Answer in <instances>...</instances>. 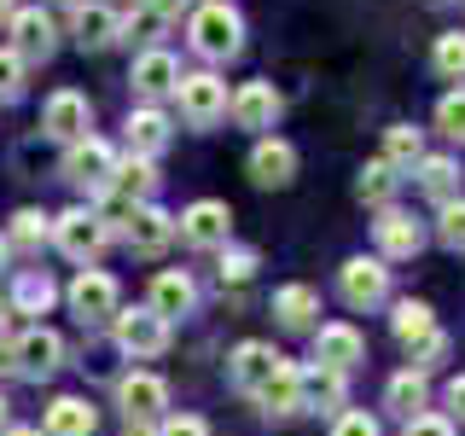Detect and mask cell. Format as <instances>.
Instances as JSON below:
<instances>
[{"label": "cell", "instance_id": "obj_35", "mask_svg": "<svg viewBox=\"0 0 465 436\" xmlns=\"http://www.w3.org/2000/svg\"><path fill=\"white\" fill-rule=\"evenodd\" d=\"M436 128H442L454 145H465V87H454V94L436 99Z\"/></svg>", "mask_w": 465, "mask_h": 436}, {"label": "cell", "instance_id": "obj_20", "mask_svg": "<svg viewBox=\"0 0 465 436\" xmlns=\"http://www.w3.org/2000/svg\"><path fill=\"white\" fill-rule=\"evenodd\" d=\"M291 174H297V152H291V140H256V152H251V181L256 186H285Z\"/></svg>", "mask_w": 465, "mask_h": 436}, {"label": "cell", "instance_id": "obj_45", "mask_svg": "<svg viewBox=\"0 0 465 436\" xmlns=\"http://www.w3.org/2000/svg\"><path fill=\"white\" fill-rule=\"evenodd\" d=\"M0 436H41V431H29V425H6Z\"/></svg>", "mask_w": 465, "mask_h": 436}, {"label": "cell", "instance_id": "obj_30", "mask_svg": "<svg viewBox=\"0 0 465 436\" xmlns=\"http://www.w3.org/2000/svg\"><path fill=\"white\" fill-rule=\"evenodd\" d=\"M425 396H430V384H425V372H413V367L396 372V378H390V390H384V401L396 407V413H407V419L425 407Z\"/></svg>", "mask_w": 465, "mask_h": 436}, {"label": "cell", "instance_id": "obj_32", "mask_svg": "<svg viewBox=\"0 0 465 436\" xmlns=\"http://www.w3.org/2000/svg\"><path fill=\"white\" fill-rule=\"evenodd\" d=\"M419 157H425V145H419V128H413V123L384 128V164H390V169H413Z\"/></svg>", "mask_w": 465, "mask_h": 436}, {"label": "cell", "instance_id": "obj_50", "mask_svg": "<svg viewBox=\"0 0 465 436\" xmlns=\"http://www.w3.org/2000/svg\"><path fill=\"white\" fill-rule=\"evenodd\" d=\"M58 6H87V0H58Z\"/></svg>", "mask_w": 465, "mask_h": 436}, {"label": "cell", "instance_id": "obj_9", "mask_svg": "<svg viewBox=\"0 0 465 436\" xmlns=\"http://www.w3.org/2000/svg\"><path fill=\"white\" fill-rule=\"evenodd\" d=\"M338 285H343L349 309H378V302L390 297V268L378 256H349L343 273H338Z\"/></svg>", "mask_w": 465, "mask_h": 436}, {"label": "cell", "instance_id": "obj_5", "mask_svg": "<svg viewBox=\"0 0 465 436\" xmlns=\"http://www.w3.org/2000/svg\"><path fill=\"white\" fill-rule=\"evenodd\" d=\"M105 239H111V227H105V215H99V210H64L53 222V244L70 262H94L99 251H105Z\"/></svg>", "mask_w": 465, "mask_h": 436}, {"label": "cell", "instance_id": "obj_3", "mask_svg": "<svg viewBox=\"0 0 465 436\" xmlns=\"http://www.w3.org/2000/svg\"><path fill=\"white\" fill-rule=\"evenodd\" d=\"M174 233H181L193 251H227V239H232V210L222 198H198V203H186L181 215H174Z\"/></svg>", "mask_w": 465, "mask_h": 436}, {"label": "cell", "instance_id": "obj_27", "mask_svg": "<svg viewBox=\"0 0 465 436\" xmlns=\"http://www.w3.org/2000/svg\"><path fill=\"white\" fill-rule=\"evenodd\" d=\"M116 35H123V18H116L111 6H76V41H82L87 53L111 47Z\"/></svg>", "mask_w": 465, "mask_h": 436}, {"label": "cell", "instance_id": "obj_12", "mask_svg": "<svg viewBox=\"0 0 465 436\" xmlns=\"http://www.w3.org/2000/svg\"><path fill=\"white\" fill-rule=\"evenodd\" d=\"M111 326H116V343H123V355H134V361H152V355H163V349H169V320H157L152 309L116 314Z\"/></svg>", "mask_w": 465, "mask_h": 436}, {"label": "cell", "instance_id": "obj_34", "mask_svg": "<svg viewBox=\"0 0 465 436\" xmlns=\"http://www.w3.org/2000/svg\"><path fill=\"white\" fill-rule=\"evenodd\" d=\"M355 193L367 198V203H378V210H390V198H396V169H390L384 157H378V164H367V169H361Z\"/></svg>", "mask_w": 465, "mask_h": 436}, {"label": "cell", "instance_id": "obj_23", "mask_svg": "<svg viewBox=\"0 0 465 436\" xmlns=\"http://www.w3.org/2000/svg\"><path fill=\"white\" fill-rule=\"evenodd\" d=\"M169 134H174V128H169V116L157 105H140L134 116H128V152H134V157H157L169 145Z\"/></svg>", "mask_w": 465, "mask_h": 436}, {"label": "cell", "instance_id": "obj_31", "mask_svg": "<svg viewBox=\"0 0 465 436\" xmlns=\"http://www.w3.org/2000/svg\"><path fill=\"white\" fill-rule=\"evenodd\" d=\"M419 186H425V193L430 198H454V186H460V164H454V157H419Z\"/></svg>", "mask_w": 465, "mask_h": 436}, {"label": "cell", "instance_id": "obj_14", "mask_svg": "<svg viewBox=\"0 0 465 436\" xmlns=\"http://www.w3.org/2000/svg\"><path fill=\"white\" fill-rule=\"evenodd\" d=\"M367 361V338H361L355 326H320L314 332V367H331V372H349Z\"/></svg>", "mask_w": 465, "mask_h": 436}, {"label": "cell", "instance_id": "obj_49", "mask_svg": "<svg viewBox=\"0 0 465 436\" xmlns=\"http://www.w3.org/2000/svg\"><path fill=\"white\" fill-rule=\"evenodd\" d=\"M6 256H12V251H6V239H0V268H6Z\"/></svg>", "mask_w": 465, "mask_h": 436}, {"label": "cell", "instance_id": "obj_22", "mask_svg": "<svg viewBox=\"0 0 465 436\" xmlns=\"http://www.w3.org/2000/svg\"><path fill=\"white\" fill-rule=\"evenodd\" d=\"M378 251H384L390 262H401V256H419V244H425V233H419L413 215H401V210H384L378 215Z\"/></svg>", "mask_w": 465, "mask_h": 436}, {"label": "cell", "instance_id": "obj_1", "mask_svg": "<svg viewBox=\"0 0 465 436\" xmlns=\"http://www.w3.org/2000/svg\"><path fill=\"white\" fill-rule=\"evenodd\" d=\"M186 35H193V53L210 58V64L239 58V47H244V24H239V12H232L227 0H203L193 12V24H186Z\"/></svg>", "mask_w": 465, "mask_h": 436}, {"label": "cell", "instance_id": "obj_10", "mask_svg": "<svg viewBox=\"0 0 465 436\" xmlns=\"http://www.w3.org/2000/svg\"><path fill=\"white\" fill-rule=\"evenodd\" d=\"M6 29H12V53H18L24 64H35V58L47 64L53 47H58V29H53V18H47L41 6H18V12L6 18Z\"/></svg>", "mask_w": 465, "mask_h": 436}, {"label": "cell", "instance_id": "obj_40", "mask_svg": "<svg viewBox=\"0 0 465 436\" xmlns=\"http://www.w3.org/2000/svg\"><path fill=\"white\" fill-rule=\"evenodd\" d=\"M401 436H454V425H448L442 413H413L407 419V431Z\"/></svg>", "mask_w": 465, "mask_h": 436}, {"label": "cell", "instance_id": "obj_29", "mask_svg": "<svg viewBox=\"0 0 465 436\" xmlns=\"http://www.w3.org/2000/svg\"><path fill=\"white\" fill-rule=\"evenodd\" d=\"M302 407H343V372L309 367L302 372Z\"/></svg>", "mask_w": 465, "mask_h": 436}, {"label": "cell", "instance_id": "obj_26", "mask_svg": "<svg viewBox=\"0 0 465 436\" xmlns=\"http://www.w3.org/2000/svg\"><path fill=\"white\" fill-rule=\"evenodd\" d=\"M94 407H87L82 396H58L53 407H47V431L41 436H94Z\"/></svg>", "mask_w": 465, "mask_h": 436}, {"label": "cell", "instance_id": "obj_47", "mask_svg": "<svg viewBox=\"0 0 465 436\" xmlns=\"http://www.w3.org/2000/svg\"><path fill=\"white\" fill-rule=\"evenodd\" d=\"M12 12H18V0H0V24H6V18H12Z\"/></svg>", "mask_w": 465, "mask_h": 436}, {"label": "cell", "instance_id": "obj_37", "mask_svg": "<svg viewBox=\"0 0 465 436\" xmlns=\"http://www.w3.org/2000/svg\"><path fill=\"white\" fill-rule=\"evenodd\" d=\"M436 239L448 244V251H460L465 244V198H448L442 215H436Z\"/></svg>", "mask_w": 465, "mask_h": 436}, {"label": "cell", "instance_id": "obj_28", "mask_svg": "<svg viewBox=\"0 0 465 436\" xmlns=\"http://www.w3.org/2000/svg\"><path fill=\"white\" fill-rule=\"evenodd\" d=\"M47 239H53V215H41V210H18V215H12L6 251H12V244H18V251H41Z\"/></svg>", "mask_w": 465, "mask_h": 436}, {"label": "cell", "instance_id": "obj_19", "mask_svg": "<svg viewBox=\"0 0 465 436\" xmlns=\"http://www.w3.org/2000/svg\"><path fill=\"white\" fill-rule=\"evenodd\" d=\"M193 302H198L193 280H186L181 268H163L152 280V302H145V309H152L157 320H181V314H193Z\"/></svg>", "mask_w": 465, "mask_h": 436}, {"label": "cell", "instance_id": "obj_38", "mask_svg": "<svg viewBox=\"0 0 465 436\" xmlns=\"http://www.w3.org/2000/svg\"><path fill=\"white\" fill-rule=\"evenodd\" d=\"M18 94H24V58L0 47V99H18Z\"/></svg>", "mask_w": 465, "mask_h": 436}, {"label": "cell", "instance_id": "obj_42", "mask_svg": "<svg viewBox=\"0 0 465 436\" xmlns=\"http://www.w3.org/2000/svg\"><path fill=\"white\" fill-rule=\"evenodd\" d=\"M331 436H378V419H367V413H338Z\"/></svg>", "mask_w": 465, "mask_h": 436}, {"label": "cell", "instance_id": "obj_2", "mask_svg": "<svg viewBox=\"0 0 465 436\" xmlns=\"http://www.w3.org/2000/svg\"><path fill=\"white\" fill-rule=\"evenodd\" d=\"M111 174H116V152L99 134H82L64 145V181L76 186V193H111Z\"/></svg>", "mask_w": 465, "mask_h": 436}, {"label": "cell", "instance_id": "obj_18", "mask_svg": "<svg viewBox=\"0 0 465 436\" xmlns=\"http://www.w3.org/2000/svg\"><path fill=\"white\" fill-rule=\"evenodd\" d=\"M280 349H273V343H239V349H232V384H239V390H251V396H256V390L262 384H268V378H273V367H280Z\"/></svg>", "mask_w": 465, "mask_h": 436}, {"label": "cell", "instance_id": "obj_16", "mask_svg": "<svg viewBox=\"0 0 465 436\" xmlns=\"http://www.w3.org/2000/svg\"><path fill=\"white\" fill-rule=\"evenodd\" d=\"M227 111H232L239 128H273L280 123V94H273L268 82H244L239 94L227 99Z\"/></svg>", "mask_w": 465, "mask_h": 436}, {"label": "cell", "instance_id": "obj_36", "mask_svg": "<svg viewBox=\"0 0 465 436\" xmlns=\"http://www.w3.org/2000/svg\"><path fill=\"white\" fill-rule=\"evenodd\" d=\"M436 70H442V76H465V35L460 29H448V35H436Z\"/></svg>", "mask_w": 465, "mask_h": 436}, {"label": "cell", "instance_id": "obj_24", "mask_svg": "<svg viewBox=\"0 0 465 436\" xmlns=\"http://www.w3.org/2000/svg\"><path fill=\"white\" fill-rule=\"evenodd\" d=\"M256 401L268 407V413H302V367L280 361V367H273V378L256 390Z\"/></svg>", "mask_w": 465, "mask_h": 436}, {"label": "cell", "instance_id": "obj_15", "mask_svg": "<svg viewBox=\"0 0 465 436\" xmlns=\"http://www.w3.org/2000/svg\"><path fill=\"white\" fill-rule=\"evenodd\" d=\"M116 401H123V413H128V419L152 425V419L169 407V384H163L157 372H128L123 384H116Z\"/></svg>", "mask_w": 465, "mask_h": 436}, {"label": "cell", "instance_id": "obj_46", "mask_svg": "<svg viewBox=\"0 0 465 436\" xmlns=\"http://www.w3.org/2000/svg\"><path fill=\"white\" fill-rule=\"evenodd\" d=\"M6 314H12V302H6V297H0V338H6Z\"/></svg>", "mask_w": 465, "mask_h": 436}, {"label": "cell", "instance_id": "obj_17", "mask_svg": "<svg viewBox=\"0 0 465 436\" xmlns=\"http://www.w3.org/2000/svg\"><path fill=\"white\" fill-rule=\"evenodd\" d=\"M157 193V169H152V157H116V174H111V193L105 198H123V210L128 203H152Z\"/></svg>", "mask_w": 465, "mask_h": 436}, {"label": "cell", "instance_id": "obj_39", "mask_svg": "<svg viewBox=\"0 0 465 436\" xmlns=\"http://www.w3.org/2000/svg\"><path fill=\"white\" fill-rule=\"evenodd\" d=\"M251 273H256V251H222V280L239 285V280H251Z\"/></svg>", "mask_w": 465, "mask_h": 436}, {"label": "cell", "instance_id": "obj_6", "mask_svg": "<svg viewBox=\"0 0 465 436\" xmlns=\"http://www.w3.org/2000/svg\"><path fill=\"white\" fill-rule=\"evenodd\" d=\"M174 99H181V116L193 128H210L227 116V82L210 76V70H198V76H181L174 82Z\"/></svg>", "mask_w": 465, "mask_h": 436}, {"label": "cell", "instance_id": "obj_41", "mask_svg": "<svg viewBox=\"0 0 465 436\" xmlns=\"http://www.w3.org/2000/svg\"><path fill=\"white\" fill-rule=\"evenodd\" d=\"M157 436H210V425H203L198 413H174V419L157 425Z\"/></svg>", "mask_w": 465, "mask_h": 436}, {"label": "cell", "instance_id": "obj_33", "mask_svg": "<svg viewBox=\"0 0 465 436\" xmlns=\"http://www.w3.org/2000/svg\"><path fill=\"white\" fill-rule=\"evenodd\" d=\"M12 309H18V314H47L53 309V280H47V273H18Z\"/></svg>", "mask_w": 465, "mask_h": 436}, {"label": "cell", "instance_id": "obj_8", "mask_svg": "<svg viewBox=\"0 0 465 436\" xmlns=\"http://www.w3.org/2000/svg\"><path fill=\"white\" fill-rule=\"evenodd\" d=\"M64 361V338L53 326H29L24 338H12V372L18 378H53Z\"/></svg>", "mask_w": 465, "mask_h": 436}, {"label": "cell", "instance_id": "obj_48", "mask_svg": "<svg viewBox=\"0 0 465 436\" xmlns=\"http://www.w3.org/2000/svg\"><path fill=\"white\" fill-rule=\"evenodd\" d=\"M0 431H6V396H0Z\"/></svg>", "mask_w": 465, "mask_h": 436}, {"label": "cell", "instance_id": "obj_11", "mask_svg": "<svg viewBox=\"0 0 465 436\" xmlns=\"http://www.w3.org/2000/svg\"><path fill=\"white\" fill-rule=\"evenodd\" d=\"M123 239H128V251L157 256L174 239V215L157 210V203H128V210H123Z\"/></svg>", "mask_w": 465, "mask_h": 436}, {"label": "cell", "instance_id": "obj_13", "mask_svg": "<svg viewBox=\"0 0 465 436\" xmlns=\"http://www.w3.org/2000/svg\"><path fill=\"white\" fill-rule=\"evenodd\" d=\"M87 123H94V105H87L76 87H58L47 105H41V128H47L53 140H64V145H70V140H82V134H87Z\"/></svg>", "mask_w": 465, "mask_h": 436}, {"label": "cell", "instance_id": "obj_44", "mask_svg": "<svg viewBox=\"0 0 465 436\" xmlns=\"http://www.w3.org/2000/svg\"><path fill=\"white\" fill-rule=\"evenodd\" d=\"M123 436H157V431H152V425H140V419H128V431H123Z\"/></svg>", "mask_w": 465, "mask_h": 436}, {"label": "cell", "instance_id": "obj_7", "mask_svg": "<svg viewBox=\"0 0 465 436\" xmlns=\"http://www.w3.org/2000/svg\"><path fill=\"white\" fill-rule=\"evenodd\" d=\"M70 309H76L82 326H105V320H116L123 309H116V280L99 268H82L76 280H70Z\"/></svg>", "mask_w": 465, "mask_h": 436}, {"label": "cell", "instance_id": "obj_43", "mask_svg": "<svg viewBox=\"0 0 465 436\" xmlns=\"http://www.w3.org/2000/svg\"><path fill=\"white\" fill-rule=\"evenodd\" d=\"M448 407H454V413L465 419V372L454 378V384H448Z\"/></svg>", "mask_w": 465, "mask_h": 436}, {"label": "cell", "instance_id": "obj_21", "mask_svg": "<svg viewBox=\"0 0 465 436\" xmlns=\"http://www.w3.org/2000/svg\"><path fill=\"white\" fill-rule=\"evenodd\" d=\"M174 82H181V64H174V53H163V47H145L140 58H134V87L145 99H163V94H174Z\"/></svg>", "mask_w": 465, "mask_h": 436}, {"label": "cell", "instance_id": "obj_25", "mask_svg": "<svg viewBox=\"0 0 465 436\" xmlns=\"http://www.w3.org/2000/svg\"><path fill=\"white\" fill-rule=\"evenodd\" d=\"M273 314H280V326H291V332H309L314 314H320V291L314 285H280L273 291Z\"/></svg>", "mask_w": 465, "mask_h": 436}, {"label": "cell", "instance_id": "obj_4", "mask_svg": "<svg viewBox=\"0 0 465 436\" xmlns=\"http://www.w3.org/2000/svg\"><path fill=\"white\" fill-rule=\"evenodd\" d=\"M390 332H396V343H407V349H413L419 372H425L430 361L448 349V338L436 332V314L425 309V302H413V297H407V302H396V314H390Z\"/></svg>", "mask_w": 465, "mask_h": 436}]
</instances>
